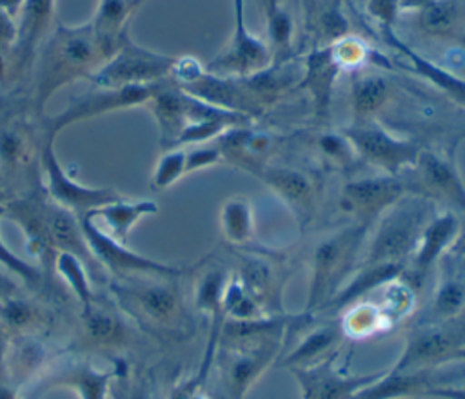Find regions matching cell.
<instances>
[{
    "mask_svg": "<svg viewBox=\"0 0 465 399\" xmlns=\"http://www.w3.org/2000/svg\"><path fill=\"white\" fill-rule=\"evenodd\" d=\"M38 49L33 87V105L38 114L44 112L47 102L60 89L78 78L87 80L105 60L91 22L80 25L58 24Z\"/></svg>",
    "mask_w": 465,
    "mask_h": 399,
    "instance_id": "obj_1",
    "label": "cell"
},
{
    "mask_svg": "<svg viewBox=\"0 0 465 399\" xmlns=\"http://www.w3.org/2000/svg\"><path fill=\"white\" fill-rule=\"evenodd\" d=\"M371 227L345 223L316 239L311 250L303 314L318 316L354 274Z\"/></svg>",
    "mask_w": 465,
    "mask_h": 399,
    "instance_id": "obj_2",
    "label": "cell"
},
{
    "mask_svg": "<svg viewBox=\"0 0 465 399\" xmlns=\"http://www.w3.org/2000/svg\"><path fill=\"white\" fill-rule=\"evenodd\" d=\"M180 277L171 276H129L116 283L113 292L140 325L173 337H185L193 330L178 287Z\"/></svg>",
    "mask_w": 465,
    "mask_h": 399,
    "instance_id": "obj_3",
    "label": "cell"
},
{
    "mask_svg": "<svg viewBox=\"0 0 465 399\" xmlns=\"http://www.w3.org/2000/svg\"><path fill=\"white\" fill-rule=\"evenodd\" d=\"M436 207L418 196L407 194L387 209L369 230V243L361 252L358 267H401L418 243V238L434 216Z\"/></svg>",
    "mask_w": 465,
    "mask_h": 399,
    "instance_id": "obj_4",
    "label": "cell"
},
{
    "mask_svg": "<svg viewBox=\"0 0 465 399\" xmlns=\"http://www.w3.org/2000/svg\"><path fill=\"white\" fill-rule=\"evenodd\" d=\"M465 348V314L449 321L412 323L405 332L403 348L391 366L394 372L440 368L454 361Z\"/></svg>",
    "mask_w": 465,
    "mask_h": 399,
    "instance_id": "obj_5",
    "label": "cell"
},
{
    "mask_svg": "<svg viewBox=\"0 0 465 399\" xmlns=\"http://www.w3.org/2000/svg\"><path fill=\"white\" fill-rule=\"evenodd\" d=\"M412 196L430 201L434 207L465 216V181L452 151L423 147L412 167L401 172Z\"/></svg>",
    "mask_w": 465,
    "mask_h": 399,
    "instance_id": "obj_6",
    "label": "cell"
},
{
    "mask_svg": "<svg viewBox=\"0 0 465 399\" xmlns=\"http://www.w3.org/2000/svg\"><path fill=\"white\" fill-rule=\"evenodd\" d=\"M174 56L153 51L131 40L125 33L100 67L87 78L94 87H131V85H153L171 78Z\"/></svg>",
    "mask_w": 465,
    "mask_h": 399,
    "instance_id": "obj_7",
    "label": "cell"
},
{
    "mask_svg": "<svg viewBox=\"0 0 465 399\" xmlns=\"http://www.w3.org/2000/svg\"><path fill=\"white\" fill-rule=\"evenodd\" d=\"M341 131L352 143L360 161L383 174H401L414 165L423 149L418 140L398 136L378 120L351 122Z\"/></svg>",
    "mask_w": 465,
    "mask_h": 399,
    "instance_id": "obj_8",
    "label": "cell"
},
{
    "mask_svg": "<svg viewBox=\"0 0 465 399\" xmlns=\"http://www.w3.org/2000/svg\"><path fill=\"white\" fill-rule=\"evenodd\" d=\"M407 194L409 190L401 174L376 172L356 176L341 185L338 207L349 218V223L372 227L387 209Z\"/></svg>",
    "mask_w": 465,
    "mask_h": 399,
    "instance_id": "obj_9",
    "label": "cell"
},
{
    "mask_svg": "<svg viewBox=\"0 0 465 399\" xmlns=\"http://www.w3.org/2000/svg\"><path fill=\"white\" fill-rule=\"evenodd\" d=\"M80 227L84 232V238L98 261V265L114 276L129 277V276H171L180 277L183 274L182 268L156 261L153 258L142 256L134 250H131L125 243L114 239L105 230H102L91 212L80 214Z\"/></svg>",
    "mask_w": 465,
    "mask_h": 399,
    "instance_id": "obj_10",
    "label": "cell"
},
{
    "mask_svg": "<svg viewBox=\"0 0 465 399\" xmlns=\"http://www.w3.org/2000/svg\"><path fill=\"white\" fill-rule=\"evenodd\" d=\"M252 176L282 200L302 230L309 227L322 201V181L316 170L272 161L252 172Z\"/></svg>",
    "mask_w": 465,
    "mask_h": 399,
    "instance_id": "obj_11",
    "label": "cell"
},
{
    "mask_svg": "<svg viewBox=\"0 0 465 399\" xmlns=\"http://www.w3.org/2000/svg\"><path fill=\"white\" fill-rule=\"evenodd\" d=\"M53 141H54V136L44 134V140L40 145V161H42V169L45 174L47 198L51 201H54L56 205L80 216V214L94 212L96 209L104 207L105 203L124 198L114 189L87 187V185H82L80 181H76L56 160Z\"/></svg>",
    "mask_w": 465,
    "mask_h": 399,
    "instance_id": "obj_12",
    "label": "cell"
},
{
    "mask_svg": "<svg viewBox=\"0 0 465 399\" xmlns=\"http://www.w3.org/2000/svg\"><path fill=\"white\" fill-rule=\"evenodd\" d=\"M302 399H352L360 390L374 383L381 372L351 374L340 365V350L305 366L289 368Z\"/></svg>",
    "mask_w": 465,
    "mask_h": 399,
    "instance_id": "obj_13",
    "label": "cell"
},
{
    "mask_svg": "<svg viewBox=\"0 0 465 399\" xmlns=\"http://www.w3.org/2000/svg\"><path fill=\"white\" fill-rule=\"evenodd\" d=\"M272 63L269 45L254 36L245 24V0H232V33L227 47L205 69L222 76H249Z\"/></svg>",
    "mask_w": 465,
    "mask_h": 399,
    "instance_id": "obj_14",
    "label": "cell"
},
{
    "mask_svg": "<svg viewBox=\"0 0 465 399\" xmlns=\"http://www.w3.org/2000/svg\"><path fill=\"white\" fill-rule=\"evenodd\" d=\"M158 83L131 85V87H118V89L96 87L94 91L74 98L62 112L49 116L45 120V134L56 136L62 129L69 127L71 123H76L82 120H91L100 114L113 112V111L145 105L151 100Z\"/></svg>",
    "mask_w": 465,
    "mask_h": 399,
    "instance_id": "obj_15",
    "label": "cell"
},
{
    "mask_svg": "<svg viewBox=\"0 0 465 399\" xmlns=\"http://www.w3.org/2000/svg\"><path fill=\"white\" fill-rule=\"evenodd\" d=\"M460 225L461 221L458 214L449 210H436L423 227L418 243L407 261L405 272L400 277L416 294L425 288L430 274L438 268L441 258L449 252Z\"/></svg>",
    "mask_w": 465,
    "mask_h": 399,
    "instance_id": "obj_16",
    "label": "cell"
},
{
    "mask_svg": "<svg viewBox=\"0 0 465 399\" xmlns=\"http://www.w3.org/2000/svg\"><path fill=\"white\" fill-rule=\"evenodd\" d=\"M234 259L238 261L232 272L243 283V287L254 296L269 316H283L282 308V292L285 277L278 261L267 254L234 248Z\"/></svg>",
    "mask_w": 465,
    "mask_h": 399,
    "instance_id": "obj_17",
    "label": "cell"
},
{
    "mask_svg": "<svg viewBox=\"0 0 465 399\" xmlns=\"http://www.w3.org/2000/svg\"><path fill=\"white\" fill-rule=\"evenodd\" d=\"M223 160L234 163L252 174L258 169L272 163V156L283 141V136L252 127V123L236 125L225 131L218 140Z\"/></svg>",
    "mask_w": 465,
    "mask_h": 399,
    "instance_id": "obj_18",
    "label": "cell"
},
{
    "mask_svg": "<svg viewBox=\"0 0 465 399\" xmlns=\"http://www.w3.org/2000/svg\"><path fill=\"white\" fill-rule=\"evenodd\" d=\"M438 268V283L414 323L449 321L465 314V259L447 252Z\"/></svg>",
    "mask_w": 465,
    "mask_h": 399,
    "instance_id": "obj_19",
    "label": "cell"
},
{
    "mask_svg": "<svg viewBox=\"0 0 465 399\" xmlns=\"http://www.w3.org/2000/svg\"><path fill=\"white\" fill-rule=\"evenodd\" d=\"M303 73L296 89H303L311 96L312 116L316 123H325L331 114L332 92L341 67L336 63L329 45L312 47L302 56Z\"/></svg>",
    "mask_w": 465,
    "mask_h": 399,
    "instance_id": "obj_20",
    "label": "cell"
},
{
    "mask_svg": "<svg viewBox=\"0 0 465 399\" xmlns=\"http://www.w3.org/2000/svg\"><path fill=\"white\" fill-rule=\"evenodd\" d=\"M42 214H44V221H45V227L49 232L51 243L56 248V252H67V254H73L78 259H82L93 279L104 277L105 270L94 259V256L84 238L78 216L73 214L71 210L56 205L49 198L45 201L42 200Z\"/></svg>",
    "mask_w": 465,
    "mask_h": 399,
    "instance_id": "obj_21",
    "label": "cell"
},
{
    "mask_svg": "<svg viewBox=\"0 0 465 399\" xmlns=\"http://www.w3.org/2000/svg\"><path fill=\"white\" fill-rule=\"evenodd\" d=\"M303 334L298 337L294 346L278 359L282 366L294 368V366H305L312 365L332 352L340 350V345L345 337L340 317L331 316L329 319L316 321V316L309 319V323L303 326Z\"/></svg>",
    "mask_w": 465,
    "mask_h": 399,
    "instance_id": "obj_22",
    "label": "cell"
},
{
    "mask_svg": "<svg viewBox=\"0 0 465 399\" xmlns=\"http://www.w3.org/2000/svg\"><path fill=\"white\" fill-rule=\"evenodd\" d=\"M381 40L394 49L401 58L407 60V67L420 76L421 80L429 82L432 87H436L440 92H443L449 100L454 103L465 107V78L447 71L440 63L421 56L418 51H414L407 42H403L394 27H380Z\"/></svg>",
    "mask_w": 465,
    "mask_h": 399,
    "instance_id": "obj_23",
    "label": "cell"
},
{
    "mask_svg": "<svg viewBox=\"0 0 465 399\" xmlns=\"http://www.w3.org/2000/svg\"><path fill=\"white\" fill-rule=\"evenodd\" d=\"M54 16V0H24L18 20H16V40L15 54L16 67L24 71L27 63L36 58V51L42 45V40L51 33V22Z\"/></svg>",
    "mask_w": 465,
    "mask_h": 399,
    "instance_id": "obj_24",
    "label": "cell"
},
{
    "mask_svg": "<svg viewBox=\"0 0 465 399\" xmlns=\"http://www.w3.org/2000/svg\"><path fill=\"white\" fill-rule=\"evenodd\" d=\"M145 105L158 125L162 149L176 147V140L187 123V92L167 78L156 85Z\"/></svg>",
    "mask_w": 465,
    "mask_h": 399,
    "instance_id": "obj_25",
    "label": "cell"
},
{
    "mask_svg": "<svg viewBox=\"0 0 465 399\" xmlns=\"http://www.w3.org/2000/svg\"><path fill=\"white\" fill-rule=\"evenodd\" d=\"M4 212L20 227L27 252L40 259L45 268L51 265L54 267L56 259V248L51 243L44 214H42V200L25 198V200H13L5 205Z\"/></svg>",
    "mask_w": 465,
    "mask_h": 399,
    "instance_id": "obj_26",
    "label": "cell"
},
{
    "mask_svg": "<svg viewBox=\"0 0 465 399\" xmlns=\"http://www.w3.org/2000/svg\"><path fill=\"white\" fill-rule=\"evenodd\" d=\"M394 92L392 82L376 71H352L351 74V112L352 122L376 120L378 114L387 107Z\"/></svg>",
    "mask_w": 465,
    "mask_h": 399,
    "instance_id": "obj_27",
    "label": "cell"
},
{
    "mask_svg": "<svg viewBox=\"0 0 465 399\" xmlns=\"http://www.w3.org/2000/svg\"><path fill=\"white\" fill-rule=\"evenodd\" d=\"M80 326L85 341L96 348H122L129 341V330L122 317L94 299L82 307Z\"/></svg>",
    "mask_w": 465,
    "mask_h": 399,
    "instance_id": "obj_28",
    "label": "cell"
},
{
    "mask_svg": "<svg viewBox=\"0 0 465 399\" xmlns=\"http://www.w3.org/2000/svg\"><path fill=\"white\" fill-rule=\"evenodd\" d=\"M116 375V366L100 370L89 363L78 361L45 379V386H65L78 394L80 399H105L111 381Z\"/></svg>",
    "mask_w": 465,
    "mask_h": 399,
    "instance_id": "obj_29",
    "label": "cell"
},
{
    "mask_svg": "<svg viewBox=\"0 0 465 399\" xmlns=\"http://www.w3.org/2000/svg\"><path fill=\"white\" fill-rule=\"evenodd\" d=\"M343 0H303L307 11V25L312 38L316 40L314 47L329 45L347 34H351L349 20L341 9Z\"/></svg>",
    "mask_w": 465,
    "mask_h": 399,
    "instance_id": "obj_30",
    "label": "cell"
},
{
    "mask_svg": "<svg viewBox=\"0 0 465 399\" xmlns=\"http://www.w3.org/2000/svg\"><path fill=\"white\" fill-rule=\"evenodd\" d=\"M267 40L272 54V63H285L296 60V42H294V18L282 0H263Z\"/></svg>",
    "mask_w": 465,
    "mask_h": 399,
    "instance_id": "obj_31",
    "label": "cell"
},
{
    "mask_svg": "<svg viewBox=\"0 0 465 399\" xmlns=\"http://www.w3.org/2000/svg\"><path fill=\"white\" fill-rule=\"evenodd\" d=\"M158 212V205L151 200H114L105 203L104 207L96 209L93 214L94 219H102L104 225L109 229L107 234L114 239L125 243L131 229L145 216H153Z\"/></svg>",
    "mask_w": 465,
    "mask_h": 399,
    "instance_id": "obj_32",
    "label": "cell"
},
{
    "mask_svg": "<svg viewBox=\"0 0 465 399\" xmlns=\"http://www.w3.org/2000/svg\"><path fill=\"white\" fill-rule=\"evenodd\" d=\"M134 7V0H98L91 24L105 58L113 54L122 36L127 33V20Z\"/></svg>",
    "mask_w": 465,
    "mask_h": 399,
    "instance_id": "obj_33",
    "label": "cell"
},
{
    "mask_svg": "<svg viewBox=\"0 0 465 399\" xmlns=\"http://www.w3.org/2000/svg\"><path fill=\"white\" fill-rule=\"evenodd\" d=\"M47 350L35 336H16V339L9 341L5 357H4V372L9 374L13 383H27L33 375L40 372L45 365Z\"/></svg>",
    "mask_w": 465,
    "mask_h": 399,
    "instance_id": "obj_34",
    "label": "cell"
},
{
    "mask_svg": "<svg viewBox=\"0 0 465 399\" xmlns=\"http://www.w3.org/2000/svg\"><path fill=\"white\" fill-rule=\"evenodd\" d=\"M220 230L223 239L234 248H245L254 236V209L249 198L234 196L220 209Z\"/></svg>",
    "mask_w": 465,
    "mask_h": 399,
    "instance_id": "obj_35",
    "label": "cell"
},
{
    "mask_svg": "<svg viewBox=\"0 0 465 399\" xmlns=\"http://www.w3.org/2000/svg\"><path fill=\"white\" fill-rule=\"evenodd\" d=\"M312 154L320 165L331 170H351L360 163V158L349 141V138L343 134L341 129L331 131L323 129L311 136Z\"/></svg>",
    "mask_w": 465,
    "mask_h": 399,
    "instance_id": "obj_36",
    "label": "cell"
},
{
    "mask_svg": "<svg viewBox=\"0 0 465 399\" xmlns=\"http://www.w3.org/2000/svg\"><path fill=\"white\" fill-rule=\"evenodd\" d=\"M0 323L15 336H33L44 325V314L25 299H0Z\"/></svg>",
    "mask_w": 465,
    "mask_h": 399,
    "instance_id": "obj_37",
    "label": "cell"
},
{
    "mask_svg": "<svg viewBox=\"0 0 465 399\" xmlns=\"http://www.w3.org/2000/svg\"><path fill=\"white\" fill-rule=\"evenodd\" d=\"M387 319L389 316L385 310L372 303H352L349 305V310L340 317V323L345 337L360 339L385 328Z\"/></svg>",
    "mask_w": 465,
    "mask_h": 399,
    "instance_id": "obj_38",
    "label": "cell"
},
{
    "mask_svg": "<svg viewBox=\"0 0 465 399\" xmlns=\"http://www.w3.org/2000/svg\"><path fill=\"white\" fill-rule=\"evenodd\" d=\"M54 268L74 292L82 307H87L94 299L91 288V274L82 259L67 252H58L54 259Z\"/></svg>",
    "mask_w": 465,
    "mask_h": 399,
    "instance_id": "obj_39",
    "label": "cell"
},
{
    "mask_svg": "<svg viewBox=\"0 0 465 399\" xmlns=\"http://www.w3.org/2000/svg\"><path fill=\"white\" fill-rule=\"evenodd\" d=\"M185 174H187L185 172V149L183 147L165 149L153 169L151 187L154 190H165Z\"/></svg>",
    "mask_w": 465,
    "mask_h": 399,
    "instance_id": "obj_40",
    "label": "cell"
},
{
    "mask_svg": "<svg viewBox=\"0 0 465 399\" xmlns=\"http://www.w3.org/2000/svg\"><path fill=\"white\" fill-rule=\"evenodd\" d=\"M329 49L336 60V63L341 67V71H358L365 65L367 60H371V49L369 45L354 36L352 33L329 44Z\"/></svg>",
    "mask_w": 465,
    "mask_h": 399,
    "instance_id": "obj_41",
    "label": "cell"
},
{
    "mask_svg": "<svg viewBox=\"0 0 465 399\" xmlns=\"http://www.w3.org/2000/svg\"><path fill=\"white\" fill-rule=\"evenodd\" d=\"M213 366L200 363V366L189 374L180 377L169 388L167 399H214L209 390V374Z\"/></svg>",
    "mask_w": 465,
    "mask_h": 399,
    "instance_id": "obj_42",
    "label": "cell"
},
{
    "mask_svg": "<svg viewBox=\"0 0 465 399\" xmlns=\"http://www.w3.org/2000/svg\"><path fill=\"white\" fill-rule=\"evenodd\" d=\"M27 138L16 129L4 125L0 129V165L4 169H18L27 161Z\"/></svg>",
    "mask_w": 465,
    "mask_h": 399,
    "instance_id": "obj_43",
    "label": "cell"
},
{
    "mask_svg": "<svg viewBox=\"0 0 465 399\" xmlns=\"http://www.w3.org/2000/svg\"><path fill=\"white\" fill-rule=\"evenodd\" d=\"M109 395L113 399H151V388L145 377L133 375L124 365L116 366V375L111 381Z\"/></svg>",
    "mask_w": 465,
    "mask_h": 399,
    "instance_id": "obj_44",
    "label": "cell"
},
{
    "mask_svg": "<svg viewBox=\"0 0 465 399\" xmlns=\"http://www.w3.org/2000/svg\"><path fill=\"white\" fill-rule=\"evenodd\" d=\"M223 160L222 156V149L218 145V141H207V143H198V145H191L189 149H185V172H194V170H202L207 167H213L216 163H220Z\"/></svg>",
    "mask_w": 465,
    "mask_h": 399,
    "instance_id": "obj_45",
    "label": "cell"
},
{
    "mask_svg": "<svg viewBox=\"0 0 465 399\" xmlns=\"http://www.w3.org/2000/svg\"><path fill=\"white\" fill-rule=\"evenodd\" d=\"M2 214V210H0ZM0 265L4 268H7L9 272L16 274L24 283L27 285H35L40 279V270L33 265H29L27 261H24L22 258H18L0 238Z\"/></svg>",
    "mask_w": 465,
    "mask_h": 399,
    "instance_id": "obj_46",
    "label": "cell"
},
{
    "mask_svg": "<svg viewBox=\"0 0 465 399\" xmlns=\"http://www.w3.org/2000/svg\"><path fill=\"white\" fill-rule=\"evenodd\" d=\"M363 4L380 27H394L401 15L400 0H365Z\"/></svg>",
    "mask_w": 465,
    "mask_h": 399,
    "instance_id": "obj_47",
    "label": "cell"
},
{
    "mask_svg": "<svg viewBox=\"0 0 465 399\" xmlns=\"http://www.w3.org/2000/svg\"><path fill=\"white\" fill-rule=\"evenodd\" d=\"M427 399H465V381L438 384L423 394Z\"/></svg>",
    "mask_w": 465,
    "mask_h": 399,
    "instance_id": "obj_48",
    "label": "cell"
},
{
    "mask_svg": "<svg viewBox=\"0 0 465 399\" xmlns=\"http://www.w3.org/2000/svg\"><path fill=\"white\" fill-rule=\"evenodd\" d=\"M16 40V18L0 9V47H11Z\"/></svg>",
    "mask_w": 465,
    "mask_h": 399,
    "instance_id": "obj_49",
    "label": "cell"
},
{
    "mask_svg": "<svg viewBox=\"0 0 465 399\" xmlns=\"http://www.w3.org/2000/svg\"><path fill=\"white\" fill-rule=\"evenodd\" d=\"M449 254H452V256H456L460 259H465V223L460 225L458 234H456V238H454V241H452V245L449 248Z\"/></svg>",
    "mask_w": 465,
    "mask_h": 399,
    "instance_id": "obj_50",
    "label": "cell"
},
{
    "mask_svg": "<svg viewBox=\"0 0 465 399\" xmlns=\"http://www.w3.org/2000/svg\"><path fill=\"white\" fill-rule=\"evenodd\" d=\"M432 2H436V0H400V9H401V13L414 15V13L421 11L423 7L430 5Z\"/></svg>",
    "mask_w": 465,
    "mask_h": 399,
    "instance_id": "obj_51",
    "label": "cell"
},
{
    "mask_svg": "<svg viewBox=\"0 0 465 399\" xmlns=\"http://www.w3.org/2000/svg\"><path fill=\"white\" fill-rule=\"evenodd\" d=\"M7 330L4 328V325L0 323V372H4V357H5V350L9 345V337H7Z\"/></svg>",
    "mask_w": 465,
    "mask_h": 399,
    "instance_id": "obj_52",
    "label": "cell"
},
{
    "mask_svg": "<svg viewBox=\"0 0 465 399\" xmlns=\"http://www.w3.org/2000/svg\"><path fill=\"white\" fill-rule=\"evenodd\" d=\"M7 73H9V67H7V60L4 56V51L0 47V83H4V80L7 78Z\"/></svg>",
    "mask_w": 465,
    "mask_h": 399,
    "instance_id": "obj_53",
    "label": "cell"
},
{
    "mask_svg": "<svg viewBox=\"0 0 465 399\" xmlns=\"http://www.w3.org/2000/svg\"><path fill=\"white\" fill-rule=\"evenodd\" d=\"M0 399H16V394L9 386L0 384Z\"/></svg>",
    "mask_w": 465,
    "mask_h": 399,
    "instance_id": "obj_54",
    "label": "cell"
},
{
    "mask_svg": "<svg viewBox=\"0 0 465 399\" xmlns=\"http://www.w3.org/2000/svg\"><path fill=\"white\" fill-rule=\"evenodd\" d=\"M454 361H458V363H461V365L465 366V348H463V350L454 357ZM454 361H452V363H454Z\"/></svg>",
    "mask_w": 465,
    "mask_h": 399,
    "instance_id": "obj_55",
    "label": "cell"
},
{
    "mask_svg": "<svg viewBox=\"0 0 465 399\" xmlns=\"http://www.w3.org/2000/svg\"><path fill=\"white\" fill-rule=\"evenodd\" d=\"M349 2H351V4H363L365 0H349Z\"/></svg>",
    "mask_w": 465,
    "mask_h": 399,
    "instance_id": "obj_56",
    "label": "cell"
},
{
    "mask_svg": "<svg viewBox=\"0 0 465 399\" xmlns=\"http://www.w3.org/2000/svg\"><path fill=\"white\" fill-rule=\"evenodd\" d=\"M460 138H465V127H463V132L460 134Z\"/></svg>",
    "mask_w": 465,
    "mask_h": 399,
    "instance_id": "obj_57",
    "label": "cell"
},
{
    "mask_svg": "<svg viewBox=\"0 0 465 399\" xmlns=\"http://www.w3.org/2000/svg\"><path fill=\"white\" fill-rule=\"evenodd\" d=\"M142 2H143V0H134V4H136V5H140Z\"/></svg>",
    "mask_w": 465,
    "mask_h": 399,
    "instance_id": "obj_58",
    "label": "cell"
}]
</instances>
